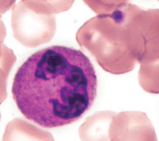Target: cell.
<instances>
[{
	"label": "cell",
	"instance_id": "cell-1",
	"mask_svg": "<svg viewBox=\"0 0 159 141\" xmlns=\"http://www.w3.org/2000/svg\"><path fill=\"white\" fill-rule=\"evenodd\" d=\"M17 108L45 128L79 120L97 95V77L89 59L79 50L52 46L35 52L16 72L12 87Z\"/></svg>",
	"mask_w": 159,
	"mask_h": 141
},
{
	"label": "cell",
	"instance_id": "cell-2",
	"mask_svg": "<svg viewBox=\"0 0 159 141\" xmlns=\"http://www.w3.org/2000/svg\"><path fill=\"white\" fill-rule=\"evenodd\" d=\"M36 129L27 122L14 120L8 124L2 141H37Z\"/></svg>",
	"mask_w": 159,
	"mask_h": 141
},
{
	"label": "cell",
	"instance_id": "cell-3",
	"mask_svg": "<svg viewBox=\"0 0 159 141\" xmlns=\"http://www.w3.org/2000/svg\"><path fill=\"white\" fill-rule=\"evenodd\" d=\"M12 63V55L6 48L2 49L0 59V104L6 97V76Z\"/></svg>",
	"mask_w": 159,
	"mask_h": 141
},
{
	"label": "cell",
	"instance_id": "cell-4",
	"mask_svg": "<svg viewBox=\"0 0 159 141\" xmlns=\"http://www.w3.org/2000/svg\"><path fill=\"white\" fill-rule=\"evenodd\" d=\"M96 6L98 8H103V7H109L110 4H113L114 2H118L119 0H89Z\"/></svg>",
	"mask_w": 159,
	"mask_h": 141
},
{
	"label": "cell",
	"instance_id": "cell-5",
	"mask_svg": "<svg viewBox=\"0 0 159 141\" xmlns=\"http://www.w3.org/2000/svg\"><path fill=\"white\" fill-rule=\"evenodd\" d=\"M15 0H0V15L7 12L14 3Z\"/></svg>",
	"mask_w": 159,
	"mask_h": 141
},
{
	"label": "cell",
	"instance_id": "cell-6",
	"mask_svg": "<svg viewBox=\"0 0 159 141\" xmlns=\"http://www.w3.org/2000/svg\"><path fill=\"white\" fill-rule=\"evenodd\" d=\"M5 37V27L4 25L2 23V20L0 19V59L2 57V42L3 41V38Z\"/></svg>",
	"mask_w": 159,
	"mask_h": 141
},
{
	"label": "cell",
	"instance_id": "cell-7",
	"mask_svg": "<svg viewBox=\"0 0 159 141\" xmlns=\"http://www.w3.org/2000/svg\"><path fill=\"white\" fill-rule=\"evenodd\" d=\"M62 1H63V2H66V1H65V0H62Z\"/></svg>",
	"mask_w": 159,
	"mask_h": 141
},
{
	"label": "cell",
	"instance_id": "cell-8",
	"mask_svg": "<svg viewBox=\"0 0 159 141\" xmlns=\"http://www.w3.org/2000/svg\"><path fill=\"white\" fill-rule=\"evenodd\" d=\"M0 118H1V115H0Z\"/></svg>",
	"mask_w": 159,
	"mask_h": 141
}]
</instances>
